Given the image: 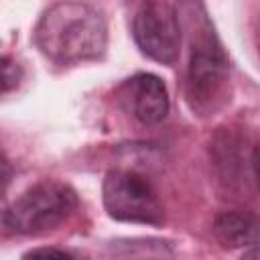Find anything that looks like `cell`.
<instances>
[{
	"label": "cell",
	"mask_w": 260,
	"mask_h": 260,
	"mask_svg": "<svg viewBox=\"0 0 260 260\" xmlns=\"http://www.w3.org/2000/svg\"><path fill=\"white\" fill-rule=\"evenodd\" d=\"M177 12L189 37L185 100L193 114L213 116L228 100V55L201 0H183Z\"/></svg>",
	"instance_id": "cell-1"
},
{
	"label": "cell",
	"mask_w": 260,
	"mask_h": 260,
	"mask_svg": "<svg viewBox=\"0 0 260 260\" xmlns=\"http://www.w3.org/2000/svg\"><path fill=\"white\" fill-rule=\"evenodd\" d=\"M32 41L51 63L77 65L104 57L108 28L93 6L79 0H61L41 14Z\"/></svg>",
	"instance_id": "cell-2"
},
{
	"label": "cell",
	"mask_w": 260,
	"mask_h": 260,
	"mask_svg": "<svg viewBox=\"0 0 260 260\" xmlns=\"http://www.w3.org/2000/svg\"><path fill=\"white\" fill-rule=\"evenodd\" d=\"M77 205V193L67 183L47 179L28 187L22 195L4 207L2 228L20 236L41 234L69 219Z\"/></svg>",
	"instance_id": "cell-3"
},
{
	"label": "cell",
	"mask_w": 260,
	"mask_h": 260,
	"mask_svg": "<svg viewBox=\"0 0 260 260\" xmlns=\"http://www.w3.org/2000/svg\"><path fill=\"white\" fill-rule=\"evenodd\" d=\"M102 201L116 221L142 225H160L165 221V209L154 187L134 171H110L102 183Z\"/></svg>",
	"instance_id": "cell-4"
},
{
	"label": "cell",
	"mask_w": 260,
	"mask_h": 260,
	"mask_svg": "<svg viewBox=\"0 0 260 260\" xmlns=\"http://www.w3.org/2000/svg\"><path fill=\"white\" fill-rule=\"evenodd\" d=\"M132 39L148 59L175 65L183 43V26L177 8L165 0H144L132 18Z\"/></svg>",
	"instance_id": "cell-5"
},
{
	"label": "cell",
	"mask_w": 260,
	"mask_h": 260,
	"mask_svg": "<svg viewBox=\"0 0 260 260\" xmlns=\"http://www.w3.org/2000/svg\"><path fill=\"white\" fill-rule=\"evenodd\" d=\"M120 108L142 126H156L169 114V93L162 79L154 73H134L116 91Z\"/></svg>",
	"instance_id": "cell-6"
},
{
	"label": "cell",
	"mask_w": 260,
	"mask_h": 260,
	"mask_svg": "<svg viewBox=\"0 0 260 260\" xmlns=\"http://www.w3.org/2000/svg\"><path fill=\"white\" fill-rule=\"evenodd\" d=\"M213 236L223 248H250L260 242V221L242 211H223L213 221Z\"/></svg>",
	"instance_id": "cell-7"
},
{
	"label": "cell",
	"mask_w": 260,
	"mask_h": 260,
	"mask_svg": "<svg viewBox=\"0 0 260 260\" xmlns=\"http://www.w3.org/2000/svg\"><path fill=\"white\" fill-rule=\"evenodd\" d=\"M20 77H22L20 67L16 63H12L8 55H4L2 57V91L8 93L12 87H16Z\"/></svg>",
	"instance_id": "cell-8"
},
{
	"label": "cell",
	"mask_w": 260,
	"mask_h": 260,
	"mask_svg": "<svg viewBox=\"0 0 260 260\" xmlns=\"http://www.w3.org/2000/svg\"><path fill=\"white\" fill-rule=\"evenodd\" d=\"M77 254L63 248H32L24 254V258H75Z\"/></svg>",
	"instance_id": "cell-9"
},
{
	"label": "cell",
	"mask_w": 260,
	"mask_h": 260,
	"mask_svg": "<svg viewBox=\"0 0 260 260\" xmlns=\"http://www.w3.org/2000/svg\"><path fill=\"white\" fill-rule=\"evenodd\" d=\"M252 167H254L256 183H258V189H260V144L254 148V154H252Z\"/></svg>",
	"instance_id": "cell-10"
},
{
	"label": "cell",
	"mask_w": 260,
	"mask_h": 260,
	"mask_svg": "<svg viewBox=\"0 0 260 260\" xmlns=\"http://www.w3.org/2000/svg\"><path fill=\"white\" fill-rule=\"evenodd\" d=\"M242 256H244V258H260V242L254 244V246H250V248H246V250L242 252Z\"/></svg>",
	"instance_id": "cell-11"
}]
</instances>
